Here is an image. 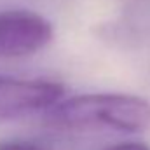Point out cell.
<instances>
[{
    "label": "cell",
    "mask_w": 150,
    "mask_h": 150,
    "mask_svg": "<svg viewBox=\"0 0 150 150\" xmlns=\"http://www.w3.org/2000/svg\"><path fill=\"white\" fill-rule=\"evenodd\" d=\"M44 122L58 131L138 133L150 127V101L122 93L79 94L45 110Z\"/></svg>",
    "instance_id": "6da1fadb"
},
{
    "label": "cell",
    "mask_w": 150,
    "mask_h": 150,
    "mask_svg": "<svg viewBox=\"0 0 150 150\" xmlns=\"http://www.w3.org/2000/svg\"><path fill=\"white\" fill-rule=\"evenodd\" d=\"M65 94L59 82L45 79L0 77V124L54 107Z\"/></svg>",
    "instance_id": "7a4b0ae2"
},
{
    "label": "cell",
    "mask_w": 150,
    "mask_h": 150,
    "mask_svg": "<svg viewBox=\"0 0 150 150\" xmlns=\"http://www.w3.org/2000/svg\"><path fill=\"white\" fill-rule=\"evenodd\" d=\"M54 28L47 18L28 9L0 12V58H23L51 44Z\"/></svg>",
    "instance_id": "3957f363"
},
{
    "label": "cell",
    "mask_w": 150,
    "mask_h": 150,
    "mask_svg": "<svg viewBox=\"0 0 150 150\" xmlns=\"http://www.w3.org/2000/svg\"><path fill=\"white\" fill-rule=\"evenodd\" d=\"M0 150H47L37 142L30 140H4L0 142Z\"/></svg>",
    "instance_id": "277c9868"
},
{
    "label": "cell",
    "mask_w": 150,
    "mask_h": 150,
    "mask_svg": "<svg viewBox=\"0 0 150 150\" xmlns=\"http://www.w3.org/2000/svg\"><path fill=\"white\" fill-rule=\"evenodd\" d=\"M103 150H150V147L143 142H122Z\"/></svg>",
    "instance_id": "5b68a950"
}]
</instances>
